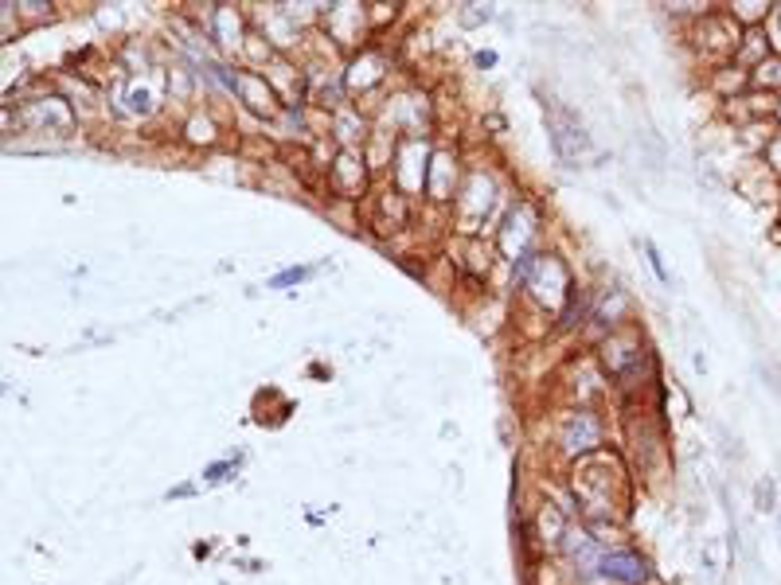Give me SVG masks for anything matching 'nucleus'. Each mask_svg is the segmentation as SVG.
Masks as SVG:
<instances>
[{"label": "nucleus", "mask_w": 781, "mask_h": 585, "mask_svg": "<svg viewBox=\"0 0 781 585\" xmlns=\"http://www.w3.org/2000/svg\"><path fill=\"white\" fill-rule=\"evenodd\" d=\"M602 570H606L610 578H617V582H629V585L645 582V562H641L637 554H625V550L606 554V558H602Z\"/></svg>", "instance_id": "obj_1"}, {"label": "nucleus", "mask_w": 781, "mask_h": 585, "mask_svg": "<svg viewBox=\"0 0 781 585\" xmlns=\"http://www.w3.org/2000/svg\"><path fill=\"white\" fill-rule=\"evenodd\" d=\"M770 164H774V168L781 172V137L774 141V145H770Z\"/></svg>", "instance_id": "obj_4"}, {"label": "nucleus", "mask_w": 781, "mask_h": 585, "mask_svg": "<svg viewBox=\"0 0 781 585\" xmlns=\"http://www.w3.org/2000/svg\"><path fill=\"white\" fill-rule=\"evenodd\" d=\"M703 566H707L711 578L723 574V566H727V546H723V539H711V543L703 546Z\"/></svg>", "instance_id": "obj_2"}, {"label": "nucleus", "mask_w": 781, "mask_h": 585, "mask_svg": "<svg viewBox=\"0 0 781 585\" xmlns=\"http://www.w3.org/2000/svg\"><path fill=\"white\" fill-rule=\"evenodd\" d=\"M754 504H758V511H778V484L770 480V476H762L758 480V488H754Z\"/></svg>", "instance_id": "obj_3"}]
</instances>
